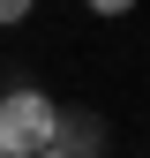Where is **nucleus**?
Segmentation results:
<instances>
[{
    "label": "nucleus",
    "mask_w": 150,
    "mask_h": 158,
    "mask_svg": "<svg viewBox=\"0 0 150 158\" xmlns=\"http://www.w3.org/2000/svg\"><path fill=\"white\" fill-rule=\"evenodd\" d=\"M53 151H68V158H98V151H105V121H98V113H60Z\"/></svg>",
    "instance_id": "nucleus-2"
},
{
    "label": "nucleus",
    "mask_w": 150,
    "mask_h": 158,
    "mask_svg": "<svg viewBox=\"0 0 150 158\" xmlns=\"http://www.w3.org/2000/svg\"><path fill=\"white\" fill-rule=\"evenodd\" d=\"M83 8H90V15H128L135 0H83Z\"/></svg>",
    "instance_id": "nucleus-4"
},
{
    "label": "nucleus",
    "mask_w": 150,
    "mask_h": 158,
    "mask_svg": "<svg viewBox=\"0 0 150 158\" xmlns=\"http://www.w3.org/2000/svg\"><path fill=\"white\" fill-rule=\"evenodd\" d=\"M0 158H15V151H8V143H0Z\"/></svg>",
    "instance_id": "nucleus-6"
},
{
    "label": "nucleus",
    "mask_w": 150,
    "mask_h": 158,
    "mask_svg": "<svg viewBox=\"0 0 150 158\" xmlns=\"http://www.w3.org/2000/svg\"><path fill=\"white\" fill-rule=\"evenodd\" d=\"M38 158H68V151H38Z\"/></svg>",
    "instance_id": "nucleus-5"
},
{
    "label": "nucleus",
    "mask_w": 150,
    "mask_h": 158,
    "mask_svg": "<svg viewBox=\"0 0 150 158\" xmlns=\"http://www.w3.org/2000/svg\"><path fill=\"white\" fill-rule=\"evenodd\" d=\"M53 135H60V106H53L38 83H15V90H0V143H8L15 158H38V151H53Z\"/></svg>",
    "instance_id": "nucleus-1"
},
{
    "label": "nucleus",
    "mask_w": 150,
    "mask_h": 158,
    "mask_svg": "<svg viewBox=\"0 0 150 158\" xmlns=\"http://www.w3.org/2000/svg\"><path fill=\"white\" fill-rule=\"evenodd\" d=\"M38 8V0H0V30H15V23H23V15Z\"/></svg>",
    "instance_id": "nucleus-3"
}]
</instances>
